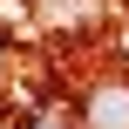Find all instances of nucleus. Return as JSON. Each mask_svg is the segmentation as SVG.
Segmentation results:
<instances>
[{
    "label": "nucleus",
    "instance_id": "obj_1",
    "mask_svg": "<svg viewBox=\"0 0 129 129\" xmlns=\"http://www.w3.org/2000/svg\"><path fill=\"white\" fill-rule=\"evenodd\" d=\"M82 129H129V68H109L82 88Z\"/></svg>",
    "mask_w": 129,
    "mask_h": 129
},
{
    "label": "nucleus",
    "instance_id": "obj_2",
    "mask_svg": "<svg viewBox=\"0 0 129 129\" xmlns=\"http://www.w3.org/2000/svg\"><path fill=\"white\" fill-rule=\"evenodd\" d=\"M7 129H68V116H61V109H48V102H34V109H20Z\"/></svg>",
    "mask_w": 129,
    "mask_h": 129
}]
</instances>
